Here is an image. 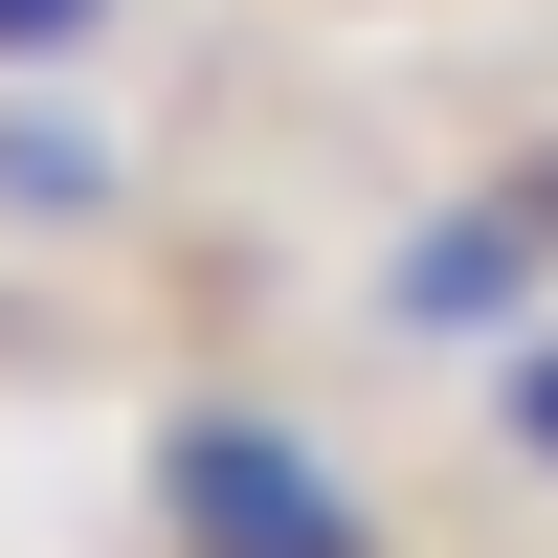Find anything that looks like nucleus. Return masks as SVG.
I'll return each instance as SVG.
<instances>
[{
	"label": "nucleus",
	"mask_w": 558,
	"mask_h": 558,
	"mask_svg": "<svg viewBox=\"0 0 558 558\" xmlns=\"http://www.w3.org/2000/svg\"><path fill=\"white\" fill-rule=\"evenodd\" d=\"M157 514H179V558H380V514H357V492L313 470L268 402H202V425H157Z\"/></svg>",
	"instance_id": "nucleus-1"
},
{
	"label": "nucleus",
	"mask_w": 558,
	"mask_h": 558,
	"mask_svg": "<svg viewBox=\"0 0 558 558\" xmlns=\"http://www.w3.org/2000/svg\"><path fill=\"white\" fill-rule=\"evenodd\" d=\"M514 291H536V202H447L425 246L380 268V313H402V336H514Z\"/></svg>",
	"instance_id": "nucleus-2"
},
{
	"label": "nucleus",
	"mask_w": 558,
	"mask_h": 558,
	"mask_svg": "<svg viewBox=\"0 0 558 558\" xmlns=\"http://www.w3.org/2000/svg\"><path fill=\"white\" fill-rule=\"evenodd\" d=\"M89 23H112V0H0V68H68Z\"/></svg>",
	"instance_id": "nucleus-3"
},
{
	"label": "nucleus",
	"mask_w": 558,
	"mask_h": 558,
	"mask_svg": "<svg viewBox=\"0 0 558 558\" xmlns=\"http://www.w3.org/2000/svg\"><path fill=\"white\" fill-rule=\"evenodd\" d=\"M514 447H536V470H558V357H514Z\"/></svg>",
	"instance_id": "nucleus-4"
}]
</instances>
